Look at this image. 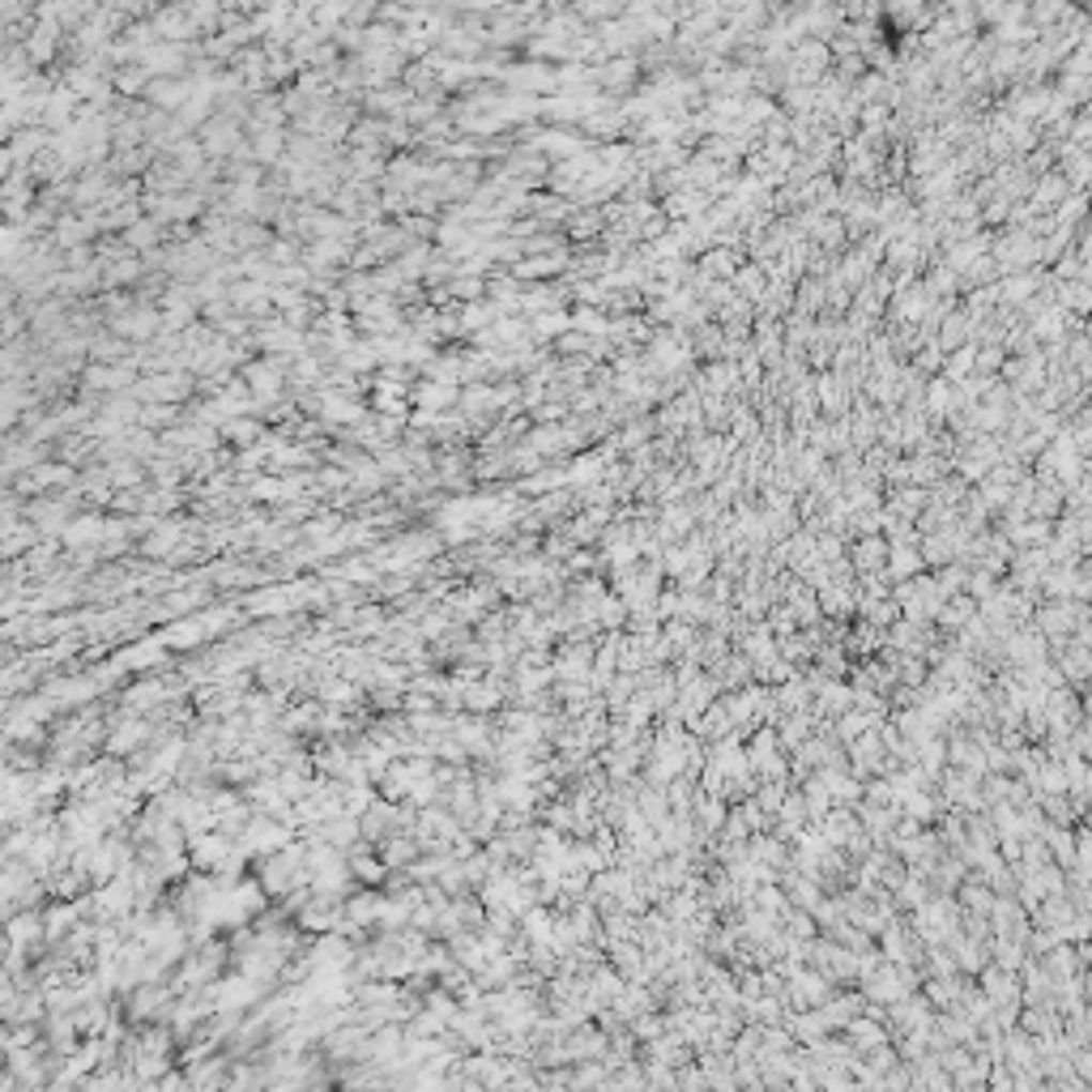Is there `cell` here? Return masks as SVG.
I'll use <instances>...</instances> for the list:
<instances>
[]
</instances>
